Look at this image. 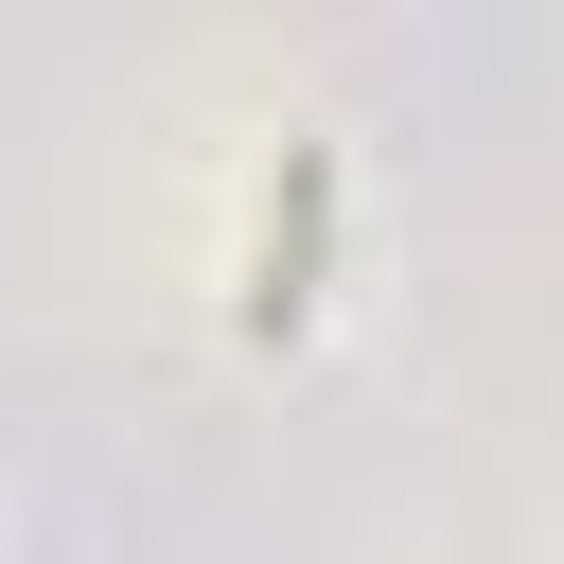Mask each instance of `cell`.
I'll return each instance as SVG.
<instances>
[{"label":"cell","instance_id":"6da1fadb","mask_svg":"<svg viewBox=\"0 0 564 564\" xmlns=\"http://www.w3.org/2000/svg\"><path fill=\"white\" fill-rule=\"evenodd\" d=\"M317 212H335V141H282V212H264V282H247V335H300V300H317Z\"/></svg>","mask_w":564,"mask_h":564}]
</instances>
